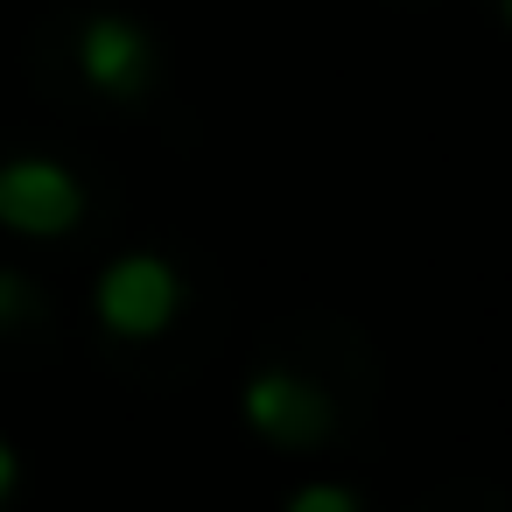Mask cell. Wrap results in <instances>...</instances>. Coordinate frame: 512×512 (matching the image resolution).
Masks as SVG:
<instances>
[{"label":"cell","mask_w":512,"mask_h":512,"mask_svg":"<svg viewBox=\"0 0 512 512\" xmlns=\"http://www.w3.org/2000/svg\"><path fill=\"white\" fill-rule=\"evenodd\" d=\"M78 218H85V190L71 169H57V162H8L0 169V225L50 239V232H71Z\"/></svg>","instance_id":"obj_1"},{"label":"cell","mask_w":512,"mask_h":512,"mask_svg":"<svg viewBox=\"0 0 512 512\" xmlns=\"http://www.w3.org/2000/svg\"><path fill=\"white\" fill-rule=\"evenodd\" d=\"M176 302H183L176 274H169L162 260H148V253H127V260H113V267L99 274V316H106V330H120V337H155V330L176 316Z\"/></svg>","instance_id":"obj_2"},{"label":"cell","mask_w":512,"mask_h":512,"mask_svg":"<svg viewBox=\"0 0 512 512\" xmlns=\"http://www.w3.org/2000/svg\"><path fill=\"white\" fill-rule=\"evenodd\" d=\"M246 421H253L267 442L302 449V442H316V435L330 428V407H323V393H316L309 379H295V372H260V379L246 386Z\"/></svg>","instance_id":"obj_3"},{"label":"cell","mask_w":512,"mask_h":512,"mask_svg":"<svg viewBox=\"0 0 512 512\" xmlns=\"http://www.w3.org/2000/svg\"><path fill=\"white\" fill-rule=\"evenodd\" d=\"M78 64H85V78L99 85V92H113V99H134L141 85H148V43H141V29L134 22H120V15H99L92 29H85V43H78Z\"/></svg>","instance_id":"obj_4"},{"label":"cell","mask_w":512,"mask_h":512,"mask_svg":"<svg viewBox=\"0 0 512 512\" xmlns=\"http://www.w3.org/2000/svg\"><path fill=\"white\" fill-rule=\"evenodd\" d=\"M288 512H358V498L344 484H309V491L288 498Z\"/></svg>","instance_id":"obj_5"},{"label":"cell","mask_w":512,"mask_h":512,"mask_svg":"<svg viewBox=\"0 0 512 512\" xmlns=\"http://www.w3.org/2000/svg\"><path fill=\"white\" fill-rule=\"evenodd\" d=\"M29 295H36V288H29L22 274H0V323H15V316L29 309Z\"/></svg>","instance_id":"obj_6"},{"label":"cell","mask_w":512,"mask_h":512,"mask_svg":"<svg viewBox=\"0 0 512 512\" xmlns=\"http://www.w3.org/2000/svg\"><path fill=\"white\" fill-rule=\"evenodd\" d=\"M8 491H15V449L0 442V498H8Z\"/></svg>","instance_id":"obj_7"}]
</instances>
